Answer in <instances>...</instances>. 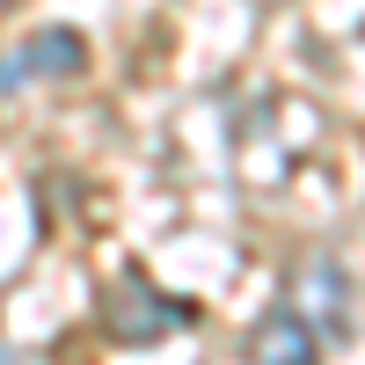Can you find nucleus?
<instances>
[{
	"instance_id": "nucleus-1",
	"label": "nucleus",
	"mask_w": 365,
	"mask_h": 365,
	"mask_svg": "<svg viewBox=\"0 0 365 365\" xmlns=\"http://www.w3.org/2000/svg\"><path fill=\"white\" fill-rule=\"evenodd\" d=\"M103 329H110V344H161L175 329H197V307L161 292L154 278H117L103 299Z\"/></svg>"
},
{
	"instance_id": "nucleus-2",
	"label": "nucleus",
	"mask_w": 365,
	"mask_h": 365,
	"mask_svg": "<svg viewBox=\"0 0 365 365\" xmlns=\"http://www.w3.org/2000/svg\"><path fill=\"white\" fill-rule=\"evenodd\" d=\"M88 66V37L81 29H37L22 51L0 58V96L8 88H29V81H73Z\"/></svg>"
},
{
	"instance_id": "nucleus-3",
	"label": "nucleus",
	"mask_w": 365,
	"mask_h": 365,
	"mask_svg": "<svg viewBox=\"0 0 365 365\" xmlns=\"http://www.w3.org/2000/svg\"><path fill=\"white\" fill-rule=\"evenodd\" d=\"M249 365H322V329L292 307V299H278L256 329H249V351H241Z\"/></svg>"
},
{
	"instance_id": "nucleus-4",
	"label": "nucleus",
	"mask_w": 365,
	"mask_h": 365,
	"mask_svg": "<svg viewBox=\"0 0 365 365\" xmlns=\"http://www.w3.org/2000/svg\"><path fill=\"white\" fill-rule=\"evenodd\" d=\"M292 307L322 329V344H336L344 329H351V285H344V270L329 263V256H314V263L292 278Z\"/></svg>"
}]
</instances>
